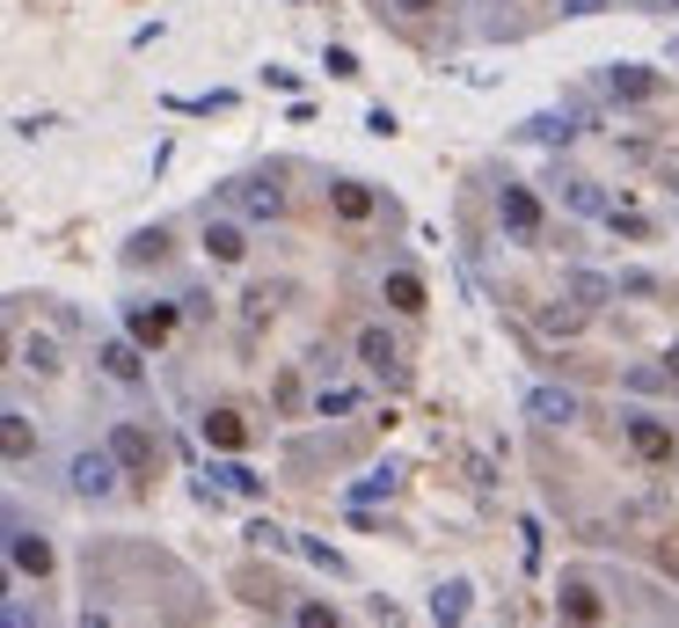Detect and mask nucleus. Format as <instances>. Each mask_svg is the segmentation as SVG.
Segmentation results:
<instances>
[{
    "label": "nucleus",
    "instance_id": "f257e3e1",
    "mask_svg": "<svg viewBox=\"0 0 679 628\" xmlns=\"http://www.w3.org/2000/svg\"><path fill=\"white\" fill-rule=\"evenodd\" d=\"M118 468L124 460L110 454V446H81V454H73V497H88V505H96V497H110V490H118Z\"/></svg>",
    "mask_w": 679,
    "mask_h": 628
},
{
    "label": "nucleus",
    "instance_id": "f03ea898",
    "mask_svg": "<svg viewBox=\"0 0 679 628\" xmlns=\"http://www.w3.org/2000/svg\"><path fill=\"white\" fill-rule=\"evenodd\" d=\"M227 197H234V205H242V219H256V227L286 213V183H278V176H234V183H227Z\"/></svg>",
    "mask_w": 679,
    "mask_h": 628
},
{
    "label": "nucleus",
    "instance_id": "7ed1b4c3",
    "mask_svg": "<svg viewBox=\"0 0 679 628\" xmlns=\"http://www.w3.org/2000/svg\"><path fill=\"white\" fill-rule=\"evenodd\" d=\"M497 219H505L511 242H541V197L526 191V183H505V191H497Z\"/></svg>",
    "mask_w": 679,
    "mask_h": 628
},
{
    "label": "nucleus",
    "instance_id": "20e7f679",
    "mask_svg": "<svg viewBox=\"0 0 679 628\" xmlns=\"http://www.w3.org/2000/svg\"><path fill=\"white\" fill-rule=\"evenodd\" d=\"M359 359H365V373H380L388 387H402V343L373 322V329H359Z\"/></svg>",
    "mask_w": 679,
    "mask_h": 628
},
{
    "label": "nucleus",
    "instance_id": "39448f33",
    "mask_svg": "<svg viewBox=\"0 0 679 628\" xmlns=\"http://www.w3.org/2000/svg\"><path fill=\"white\" fill-rule=\"evenodd\" d=\"M110 454H118L132 475H146V468H154V432H146V424H110Z\"/></svg>",
    "mask_w": 679,
    "mask_h": 628
},
{
    "label": "nucleus",
    "instance_id": "423d86ee",
    "mask_svg": "<svg viewBox=\"0 0 679 628\" xmlns=\"http://www.w3.org/2000/svg\"><path fill=\"white\" fill-rule=\"evenodd\" d=\"M8 563H15L23 578H45V570H51V541H45V533H29V527H15V533H8Z\"/></svg>",
    "mask_w": 679,
    "mask_h": 628
},
{
    "label": "nucleus",
    "instance_id": "0eeeda50",
    "mask_svg": "<svg viewBox=\"0 0 679 628\" xmlns=\"http://www.w3.org/2000/svg\"><path fill=\"white\" fill-rule=\"evenodd\" d=\"M205 256H213V264H242L248 256L242 219H205Z\"/></svg>",
    "mask_w": 679,
    "mask_h": 628
},
{
    "label": "nucleus",
    "instance_id": "6e6552de",
    "mask_svg": "<svg viewBox=\"0 0 679 628\" xmlns=\"http://www.w3.org/2000/svg\"><path fill=\"white\" fill-rule=\"evenodd\" d=\"M607 88L621 102H657V88H665V81H657L651 67H629V59H621V67H607Z\"/></svg>",
    "mask_w": 679,
    "mask_h": 628
},
{
    "label": "nucleus",
    "instance_id": "1a4fd4ad",
    "mask_svg": "<svg viewBox=\"0 0 679 628\" xmlns=\"http://www.w3.org/2000/svg\"><path fill=\"white\" fill-rule=\"evenodd\" d=\"M629 446H635L643 460H679V438L665 432L657 416H629Z\"/></svg>",
    "mask_w": 679,
    "mask_h": 628
},
{
    "label": "nucleus",
    "instance_id": "9d476101",
    "mask_svg": "<svg viewBox=\"0 0 679 628\" xmlns=\"http://www.w3.org/2000/svg\"><path fill=\"white\" fill-rule=\"evenodd\" d=\"M526 416L556 432V424H570V416H578V395H570V387H534V395H526Z\"/></svg>",
    "mask_w": 679,
    "mask_h": 628
},
{
    "label": "nucleus",
    "instance_id": "9b49d317",
    "mask_svg": "<svg viewBox=\"0 0 679 628\" xmlns=\"http://www.w3.org/2000/svg\"><path fill=\"white\" fill-rule=\"evenodd\" d=\"M562 292H570V300H578V307H607V300H614V292H621V286H614V278H599V270H562Z\"/></svg>",
    "mask_w": 679,
    "mask_h": 628
},
{
    "label": "nucleus",
    "instance_id": "f8f14e48",
    "mask_svg": "<svg viewBox=\"0 0 679 628\" xmlns=\"http://www.w3.org/2000/svg\"><path fill=\"white\" fill-rule=\"evenodd\" d=\"M169 329H175V307H161V300H154V307H132V343H169Z\"/></svg>",
    "mask_w": 679,
    "mask_h": 628
},
{
    "label": "nucleus",
    "instance_id": "ddd939ff",
    "mask_svg": "<svg viewBox=\"0 0 679 628\" xmlns=\"http://www.w3.org/2000/svg\"><path fill=\"white\" fill-rule=\"evenodd\" d=\"M373 205H380V197L365 191V183H351V176L329 183V213H337V219H373Z\"/></svg>",
    "mask_w": 679,
    "mask_h": 628
},
{
    "label": "nucleus",
    "instance_id": "4468645a",
    "mask_svg": "<svg viewBox=\"0 0 679 628\" xmlns=\"http://www.w3.org/2000/svg\"><path fill=\"white\" fill-rule=\"evenodd\" d=\"M96 359H102V373H110V381H124V387H140V381H146V365H140V343H102Z\"/></svg>",
    "mask_w": 679,
    "mask_h": 628
},
{
    "label": "nucleus",
    "instance_id": "2eb2a0df",
    "mask_svg": "<svg viewBox=\"0 0 679 628\" xmlns=\"http://www.w3.org/2000/svg\"><path fill=\"white\" fill-rule=\"evenodd\" d=\"M562 205H570V213H599V219L614 213V205H607V191H599L592 176H562Z\"/></svg>",
    "mask_w": 679,
    "mask_h": 628
},
{
    "label": "nucleus",
    "instance_id": "dca6fc26",
    "mask_svg": "<svg viewBox=\"0 0 679 628\" xmlns=\"http://www.w3.org/2000/svg\"><path fill=\"white\" fill-rule=\"evenodd\" d=\"M395 314H424V286H416V270H388V286H380Z\"/></svg>",
    "mask_w": 679,
    "mask_h": 628
},
{
    "label": "nucleus",
    "instance_id": "f3484780",
    "mask_svg": "<svg viewBox=\"0 0 679 628\" xmlns=\"http://www.w3.org/2000/svg\"><path fill=\"white\" fill-rule=\"evenodd\" d=\"M562 621H570V628H592V621H599V600H592V584H578V578L562 584Z\"/></svg>",
    "mask_w": 679,
    "mask_h": 628
},
{
    "label": "nucleus",
    "instance_id": "a211bd4d",
    "mask_svg": "<svg viewBox=\"0 0 679 628\" xmlns=\"http://www.w3.org/2000/svg\"><path fill=\"white\" fill-rule=\"evenodd\" d=\"M432 614H438V628H461V621H468V584H461V578H453V584H438Z\"/></svg>",
    "mask_w": 679,
    "mask_h": 628
},
{
    "label": "nucleus",
    "instance_id": "6ab92c4d",
    "mask_svg": "<svg viewBox=\"0 0 679 628\" xmlns=\"http://www.w3.org/2000/svg\"><path fill=\"white\" fill-rule=\"evenodd\" d=\"M213 475H219V490H234V497H264V475H256V468H242V460H219Z\"/></svg>",
    "mask_w": 679,
    "mask_h": 628
},
{
    "label": "nucleus",
    "instance_id": "aec40b11",
    "mask_svg": "<svg viewBox=\"0 0 679 628\" xmlns=\"http://www.w3.org/2000/svg\"><path fill=\"white\" fill-rule=\"evenodd\" d=\"M584 314H592V307H578V300L562 292V307L541 314V329H548V337H578V329H584Z\"/></svg>",
    "mask_w": 679,
    "mask_h": 628
},
{
    "label": "nucleus",
    "instance_id": "412c9836",
    "mask_svg": "<svg viewBox=\"0 0 679 628\" xmlns=\"http://www.w3.org/2000/svg\"><path fill=\"white\" fill-rule=\"evenodd\" d=\"M205 438H213L219 454H234L248 432H242V416H234V410H213V416H205Z\"/></svg>",
    "mask_w": 679,
    "mask_h": 628
},
{
    "label": "nucleus",
    "instance_id": "4be33fe9",
    "mask_svg": "<svg viewBox=\"0 0 679 628\" xmlns=\"http://www.w3.org/2000/svg\"><path fill=\"white\" fill-rule=\"evenodd\" d=\"M607 227H614V234H629V242H651V234H657V227H651V213H635V205H614V213H607Z\"/></svg>",
    "mask_w": 679,
    "mask_h": 628
},
{
    "label": "nucleus",
    "instance_id": "5701e85b",
    "mask_svg": "<svg viewBox=\"0 0 679 628\" xmlns=\"http://www.w3.org/2000/svg\"><path fill=\"white\" fill-rule=\"evenodd\" d=\"M0 438H8V460H29V424H23V410H15V402L0 410Z\"/></svg>",
    "mask_w": 679,
    "mask_h": 628
},
{
    "label": "nucleus",
    "instance_id": "b1692460",
    "mask_svg": "<svg viewBox=\"0 0 679 628\" xmlns=\"http://www.w3.org/2000/svg\"><path fill=\"white\" fill-rule=\"evenodd\" d=\"M23 365L51 381V373H59V351H51V337H23Z\"/></svg>",
    "mask_w": 679,
    "mask_h": 628
},
{
    "label": "nucleus",
    "instance_id": "393cba45",
    "mask_svg": "<svg viewBox=\"0 0 679 628\" xmlns=\"http://www.w3.org/2000/svg\"><path fill=\"white\" fill-rule=\"evenodd\" d=\"M373 497H395V468H380V475L351 483V505H373Z\"/></svg>",
    "mask_w": 679,
    "mask_h": 628
},
{
    "label": "nucleus",
    "instance_id": "a878e982",
    "mask_svg": "<svg viewBox=\"0 0 679 628\" xmlns=\"http://www.w3.org/2000/svg\"><path fill=\"white\" fill-rule=\"evenodd\" d=\"M292 628H343V621H337V606L329 600H307L300 614H292Z\"/></svg>",
    "mask_w": 679,
    "mask_h": 628
},
{
    "label": "nucleus",
    "instance_id": "bb28decb",
    "mask_svg": "<svg viewBox=\"0 0 679 628\" xmlns=\"http://www.w3.org/2000/svg\"><path fill=\"white\" fill-rule=\"evenodd\" d=\"M343 410H359V395H351V387H322V395H315V416H343Z\"/></svg>",
    "mask_w": 679,
    "mask_h": 628
},
{
    "label": "nucleus",
    "instance_id": "cd10ccee",
    "mask_svg": "<svg viewBox=\"0 0 679 628\" xmlns=\"http://www.w3.org/2000/svg\"><path fill=\"white\" fill-rule=\"evenodd\" d=\"M322 67H329V73H337V81H359V51H343V45H329V51H322Z\"/></svg>",
    "mask_w": 679,
    "mask_h": 628
},
{
    "label": "nucleus",
    "instance_id": "c85d7f7f",
    "mask_svg": "<svg viewBox=\"0 0 679 628\" xmlns=\"http://www.w3.org/2000/svg\"><path fill=\"white\" fill-rule=\"evenodd\" d=\"M300 556H307V563H322L329 578H343V556H337V548H329V541H300Z\"/></svg>",
    "mask_w": 679,
    "mask_h": 628
},
{
    "label": "nucleus",
    "instance_id": "c756f323",
    "mask_svg": "<svg viewBox=\"0 0 679 628\" xmlns=\"http://www.w3.org/2000/svg\"><path fill=\"white\" fill-rule=\"evenodd\" d=\"M672 381V373H665V365H629V387L635 395H657V387Z\"/></svg>",
    "mask_w": 679,
    "mask_h": 628
},
{
    "label": "nucleus",
    "instance_id": "7c9ffc66",
    "mask_svg": "<svg viewBox=\"0 0 679 628\" xmlns=\"http://www.w3.org/2000/svg\"><path fill=\"white\" fill-rule=\"evenodd\" d=\"M526 132H534L541 146H556V140H570V132H578V124H570V118H534V124H526Z\"/></svg>",
    "mask_w": 679,
    "mask_h": 628
},
{
    "label": "nucleus",
    "instance_id": "2f4dec72",
    "mask_svg": "<svg viewBox=\"0 0 679 628\" xmlns=\"http://www.w3.org/2000/svg\"><path fill=\"white\" fill-rule=\"evenodd\" d=\"M365 132H373V140H395V110H388V102H373V110H365Z\"/></svg>",
    "mask_w": 679,
    "mask_h": 628
},
{
    "label": "nucleus",
    "instance_id": "473e14b6",
    "mask_svg": "<svg viewBox=\"0 0 679 628\" xmlns=\"http://www.w3.org/2000/svg\"><path fill=\"white\" fill-rule=\"evenodd\" d=\"M402 23H424V15H438V0H388Z\"/></svg>",
    "mask_w": 679,
    "mask_h": 628
},
{
    "label": "nucleus",
    "instance_id": "72a5a7b5",
    "mask_svg": "<svg viewBox=\"0 0 679 628\" xmlns=\"http://www.w3.org/2000/svg\"><path fill=\"white\" fill-rule=\"evenodd\" d=\"M8 628H45V614H29V600H8Z\"/></svg>",
    "mask_w": 679,
    "mask_h": 628
},
{
    "label": "nucleus",
    "instance_id": "f704fd0d",
    "mask_svg": "<svg viewBox=\"0 0 679 628\" xmlns=\"http://www.w3.org/2000/svg\"><path fill=\"white\" fill-rule=\"evenodd\" d=\"M562 15H607V0H562Z\"/></svg>",
    "mask_w": 679,
    "mask_h": 628
},
{
    "label": "nucleus",
    "instance_id": "c9c22d12",
    "mask_svg": "<svg viewBox=\"0 0 679 628\" xmlns=\"http://www.w3.org/2000/svg\"><path fill=\"white\" fill-rule=\"evenodd\" d=\"M81 628H118V621H110L102 606H88V614H81Z\"/></svg>",
    "mask_w": 679,
    "mask_h": 628
},
{
    "label": "nucleus",
    "instance_id": "e433bc0d",
    "mask_svg": "<svg viewBox=\"0 0 679 628\" xmlns=\"http://www.w3.org/2000/svg\"><path fill=\"white\" fill-rule=\"evenodd\" d=\"M665 570H672V578H679V541H665Z\"/></svg>",
    "mask_w": 679,
    "mask_h": 628
},
{
    "label": "nucleus",
    "instance_id": "4c0bfd02",
    "mask_svg": "<svg viewBox=\"0 0 679 628\" xmlns=\"http://www.w3.org/2000/svg\"><path fill=\"white\" fill-rule=\"evenodd\" d=\"M665 373H672V387H679V343H672V351H665Z\"/></svg>",
    "mask_w": 679,
    "mask_h": 628
},
{
    "label": "nucleus",
    "instance_id": "58836bf2",
    "mask_svg": "<svg viewBox=\"0 0 679 628\" xmlns=\"http://www.w3.org/2000/svg\"><path fill=\"white\" fill-rule=\"evenodd\" d=\"M672 67H679V37H672Z\"/></svg>",
    "mask_w": 679,
    "mask_h": 628
},
{
    "label": "nucleus",
    "instance_id": "ea45409f",
    "mask_svg": "<svg viewBox=\"0 0 679 628\" xmlns=\"http://www.w3.org/2000/svg\"><path fill=\"white\" fill-rule=\"evenodd\" d=\"M665 8H679V0H665Z\"/></svg>",
    "mask_w": 679,
    "mask_h": 628
}]
</instances>
